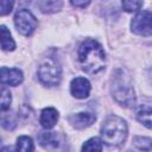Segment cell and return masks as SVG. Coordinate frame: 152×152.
Here are the masks:
<instances>
[{
  "instance_id": "1",
  "label": "cell",
  "mask_w": 152,
  "mask_h": 152,
  "mask_svg": "<svg viewBox=\"0 0 152 152\" xmlns=\"http://www.w3.org/2000/svg\"><path fill=\"white\" fill-rule=\"evenodd\" d=\"M82 70L88 74H96L106 65V53L102 45L95 39H86L77 52Z\"/></svg>"
},
{
  "instance_id": "2",
  "label": "cell",
  "mask_w": 152,
  "mask_h": 152,
  "mask_svg": "<svg viewBox=\"0 0 152 152\" xmlns=\"http://www.w3.org/2000/svg\"><path fill=\"white\" fill-rule=\"evenodd\" d=\"M110 91L114 100L124 107H133L135 103L134 89L129 76L124 69H116L110 81Z\"/></svg>"
},
{
  "instance_id": "3",
  "label": "cell",
  "mask_w": 152,
  "mask_h": 152,
  "mask_svg": "<svg viewBox=\"0 0 152 152\" xmlns=\"http://www.w3.org/2000/svg\"><path fill=\"white\" fill-rule=\"evenodd\" d=\"M100 133L102 141L108 146H120L127 138V124L122 118L110 115L103 121Z\"/></svg>"
},
{
  "instance_id": "4",
  "label": "cell",
  "mask_w": 152,
  "mask_h": 152,
  "mask_svg": "<svg viewBox=\"0 0 152 152\" xmlns=\"http://www.w3.org/2000/svg\"><path fill=\"white\" fill-rule=\"evenodd\" d=\"M38 78L44 86L48 87L58 86L62 78L61 66L57 64L56 61L51 58L44 59L38 68Z\"/></svg>"
},
{
  "instance_id": "5",
  "label": "cell",
  "mask_w": 152,
  "mask_h": 152,
  "mask_svg": "<svg viewBox=\"0 0 152 152\" xmlns=\"http://www.w3.org/2000/svg\"><path fill=\"white\" fill-rule=\"evenodd\" d=\"M14 25L19 33L23 36H31L37 28L38 21L28 10H20L14 15Z\"/></svg>"
},
{
  "instance_id": "6",
  "label": "cell",
  "mask_w": 152,
  "mask_h": 152,
  "mask_svg": "<svg viewBox=\"0 0 152 152\" xmlns=\"http://www.w3.org/2000/svg\"><path fill=\"white\" fill-rule=\"evenodd\" d=\"M131 30L133 33L142 37H150L152 33L151 12L148 10L139 12L131 21Z\"/></svg>"
},
{
  "instance_id": "7",
  "label": "cell",
  "mask_w": 152,
  "mask_h": 152,
  "mask_svg": "<svg viewBox=\"0 0 152 152\" xmlns=\"http://www.w3.org/2000/svg\"><path fill=\"white\" fill-rule=\"evenodd\" d=\"M23 80H24V75L20 69L7 68V66L0 68V84L1 86L17 87L23 82Z\"/></svg>"
},
{
  "instance_id": "8",
  "label": "cell",
  "mask_w": 152,
  "mask_h": 152,
  "mask_svg": "<svg viewBox=\"0 0 152 152\" xmlns=\"http://www.w3.org/2000/svg\"><path fill=\"white\" fill-rule=\"evenodd\" d=\"M68 120H69V124H70L74 128L83 129V128H87V127L91 126V125L95 122L96 116H95L93 113L80 112V113L69 115Z\"/></svg>"
},
{
  "instance_id": "9",
  "label": "cell",
  "mask_w": 152,
  "mask_h": 152,
  "mask_svg": "<svg viewBox=\"0 0 152 152\" xmlns=\"http://www.w3.org/2000/svg\"><path fill=\"white\" fill-rule=\"evenodd\" d=\"M90 82L84 77H76L70 83V93L76 99H86L90 93Z\"/></svg>"
},
{
  "instance_id": "10",
  "label": "cell",
  "mask_w": 152,
  "mask_h": 152,
  "mask_svg": "<svg viewBox=\"0 0 152 152\" xmlns=\"http://www.w3.org/2000/svg\"><path fill=\"white\" fill-rule=\"evenodd\" d=\"M58 112L52 108V107H48V108H44L40 113V118H39V121H40V125L43 128L45 129H51L58 121Z\"/></svg>"
},
{
  "instance_id": "11",
  "label": "cell",
  "mask_w": 152,
  "mask_h": 152,
  "mask_svg": "<svg viewBox=\"0 0 152 152\" xmlns=\"http://www.w3.org/2000/svg\"><path fill=\"white\" fill-rule=\"evenodd\" d=\"M151 101L147 100L146 102L140 103L135 109V118L138 121L144 124L147 128H151Z\"/></svg>"
},
{
  "instance_id": "12",
  "label": "cell",
  "mask_w": 152,
  "mask_h": 152,
  "mask_svg": "<svg viewBox=\"0 0 152 152\" xmlns=\"http://www.w3.org/2000/svg\"><path fill=\"white\" fill-rule=\"evenodd\" d=\"M38 141L44 148H57L61 145L57 132H42L38 135Z\"/></svg>"
},
{
  "instance_id": "13",
  "label": "cell",
  "mask_w": 152,
  "mask_h": 152,
  "mask_svg": "<svg viewBox=\"0 0 152 152\" xmlns=\"http://www.w3.org/2000/svg\"><path fill=\"white\" fill-rule=\"evenodd\" d=\"M0 48L4 51H13L15 49V42L5 25H0Z\"/></svg>"
},
{
  "instance_id": "14",
  "label": "cell",
  "mask_w": 152,
  "mask_h": 152,
  "mask_svg": "<svg viewBox=\"0 0 152 152\" xmlns=\"http://www.w3.org/2000/svg\"><path fill=\"white\" fill-rule=\"evenodd\" d=\"M63 7V0H42L39 8L44 13H55Z\"/></svg>"
},
{
  "instance_id": "15",
  "label": "cell",
  "mask_w": 152,
  "mask_h": 152,
  "mask_svg": "<svg viewBox=\"0 0 152 152\" xmlns=\"http://www.w3.org/2000/svg\"><path fill=\"white\" fill-rule=\"evenodd\" d=\"M0 125L8 131H12L17 126V116L14 113H2L0 114Z\"/></svg>"
},
{
  "instance_id": "16",
  "label": "cell",
  "mask_w": 152,
  "mask_h": 152,
  "mask_svg": "<svg viewBox=\"0 0 152 152\" xmlns=\"http://www.w3.org/2000/svg\"><path fill=\"white\" fill-rule=\"evenodd\" d=\"M15 148L18 151H23V152H30V151H33L34 150V145H33V141L30 137L27 135H21L17 139V146Z\"/></svg>"
},
{
  "instance_id": "17",
  "label": "cell",
  "mask_w": 152,
  "mask_h": 152,
  "mask_svg": "<svg viewBox=\"0 0 152 152\" xmlns=\"http://www.w3.org/2000/svg\"><path fill=\"white\" fill-rule=\"evenodd\" d=\"M12 102V95L11 91L4 87H0V112H5L10 108Z\"/></svg>"
},
{
  "instance_id": "18",
  "label": "cell",
  "mask_w": 152,
  "mask_h": 152,
  "mask_svg": "<svg viewBox=\"0 0 152 152\" xmlns=\"http://www.w3.org/2000/svg\"><path fill=\"white\" fill-rule=\"evenodd\" d=\"M102 148H103V141L102 139L96 137L90 138L82 146V151H102Z\"/></svg>"
},
{
  "instance_id": "19",
  "label": "cell",
  "mask_w": 152,
  "mask_h": 152,
  "mask_svg": "<svg viewBox=\"0 0 152 152\" xmlns=\"http://www.w3.org/2000/svg\"><path fill=\"white\" fill-rule=\"evenodd\" d=\"M144 4V0H122V8L126 12H138Z\"/></svg>"
},
{
  "instance_id": "20",
  "label": "cell",
  "mask_w": 152,
  "mask_h": 152,
  "mask_svg": "<svg viewBox=\"0 0 152 152\" xmlns=\"http://www.w3.org/2000/svg\"><path fill=\"white\" fill-rule=\"evenodd\" d=\"M134 145L140 150H151V139L145 137H134Z\"/></svg>"
},
{
  "instance_id": "21",
  "label": "cell",
  "mask_w": 152,
  "mask_h": 152,
  "mask_svg": "<svg viewBox=\"0 0 152 152\" xmlns=\"http://www.w3.org/2000/svg\"><path fill=\"white\" fill-rule=\"evenodd\" d=\"M15 0H0V15H7L12 12Z\"/></svg>"
},
{
  "instance_id": "22",
  "label": "cell",
  "mask_w": 152,
  "mask_h": 152,
  "mask_svg": "<svg viewBox=\"0 0 152 152\" xmlns=\"http://www.w3.org/2000/svg\"><path fill=\"white\" fill-rule=\"evenodd\" d=\"M90 1L91 0H70L71 5L77 8H86L90 4Z\"/></svg>"
}]
</instances>
